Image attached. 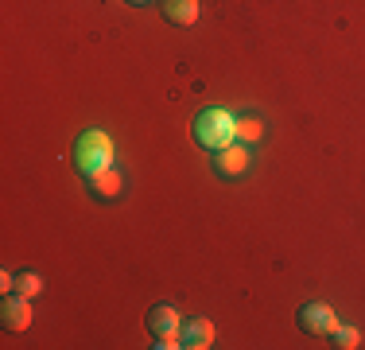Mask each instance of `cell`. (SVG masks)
Wrapping results in <instances>:
<instances>
[{
	"label": "cell",
	"instance_id": "6da1fadb",
	"mask_svg": "<svg viewBox=\"0 0 365 350\" xmlns=\"http://www.w3.org/2000/svg\"><path fill=\"white\" fill-rule=\"evenodd\" d=\"M195 140H198V148H206V152H222V148H230L233 140H237V117H233L230 109H206V113H198Z\"/></svg>",
	"mask_w": 365,
	"mask_h": 350
},
{
	"label": "cell",
	"instance_id": "4fadbf2b",
	"mask_svg": "<svg viewBox=\"0 0 365 350\" xmlns=\"http://www.w3.org/2000/svg\"><path fill=\"white\" fill-rule=\"evenodd\" d=\"M0 288H4V292H8V288H16V276L12 273H0Z\"/></svg>",
	"mask_w": 365,
	"mask_h": 350
},
{
	"label": "cell",
	"instance_id": "277c9868",
	"mask_svg": "<svg viewBox=\"0 0 365 350\" xmlns=\"http://www.w3.org/2000/svg\"><path fill=\"white\" fill-rule=\"evenodd\" d=\"M299 327L311 331V335H334L342 323H338L334 308H327V304H303L299 308Z\"/></svg>",
	"mask_w": 365,
	"mask_h": 350
},
{
	"label": "cell",
	"instance_id": "9c48e42d",
	"mask_svg": "<svg viewBox=\"0 0 365 350\" xmlns=\"http://www.w3.org/2000/svg\"><path fill=\"white\" fill-rule=\"evenodd\" d=\"M90 183H93V191H98L101 199H117V195H120V183H125V179H120V171L106 168V171H98V175H93Z\"/></svg>",
	"mask_w": 365,
	"mask_h": 350
},
{
	"label": "cell",
	"instance_id": "8fae6325",
	"mask_svg": "<svg viewBox=\"0 0 365 350\" xmlns=\"http://www.w3.org/2000/svg\"><path fill=\"white\" fill-rule=\"evenodd\" d=\"M260 121L257 117H245V121H237V136H245V140H260Z\"/></svg>",
	"mask_w": 365,
	"mask_h": 350
},
{
	"label": "cell",
	"instance_id": "3957f363",
	"mask_svg": "<svg viewBox=\"0 0 365 350\" xmlns=\"http://www.w3.org/2000/svg\"><path fill=\"white\" fill-rule=\"evenodd\" d=\"M148 331L155 335V346H160V350L179 346V331H182L179 311H175V308H168V304L152 308V311H148Z\"/></svg>",
	"mask_w": 365,
	"mask_h": 350
},
{
	"label": "cell",
	"instance_id": "7c38bea8",
	"mask_svg": "<svg viewBox=\"0 0 365 350\" xmlns=\"http://www.w3.org/2000/svg\"><path fill=\"white\" fill-rule=\"evenodd\" d=\"M334 343L342 350H354V346H358V331H354V327H338L334 331Z\"/></svg>",
	"mask_w": 365,
	"mask_h": 350
},
{
	"label": "cell",
	"instance_id": "7a4b0ae2",
	"mask_svg": "<svg viewBox=\"0 0 365 350\" xmlns=\"http://www.w3.org/2000/svg\"><path fill=\"white\" fill-rule=\"evenodd\" d=\"M113 140L101 133V129H90V133H82L78 136V144H74V160H78V171L86 175V179H93L98 171H106L113 168Z\"/></svg>",
	"mask_w": 365,
	"mask_h": 350
},
{
	"label": "cell",
	"instance_id": "ba28073f",
	"mask_svg": "<svg viewBox=\"0 0 365 350\" xmlns=\"http://www.w3.org/2000/svg\"><path fill=\"white\" fill-rule=\"evenodd\" d=\"M214 164H218L222 175H241L249 168V152H245V148H237V144H230V148H222V152L214 156Z\"/></svg>",
	"mask_w": 365,
	"mask_h": 350
},
{
	"label": "cell",
	"instance_id": "8992f818",
	"mask_svg": "<svg viewBox=\"0 0 365 350\" xmlns=\"http://www.w3.org/2000/svg\"><path fill=\"white\" fill-rule=\"evenodd\" d=\"M0 319H4V327L8 331H28V323H31V308H28V296H8L4 300V308H0Z\"/></svg>",
	"mask_w": 365,
	"mask_h": 350
},
{
	"label": "cell",
	"instance_id": "52a82bcc",
	"mask_svg": "<svg viewBox=\"0 0 365 350\" xmlns=\"http://www.w3.org/2000/svg\"><path fill=\"white\" fill-rule=\"evenodd\" d=\"M163 16L179 28H190L198 20V0H163Z\"/></svg>",
	"mask_w": 365,
	"mask_h": 350
},
{
	"label": "cell",
	"instance_id": "30bf717a",
	"mask_svg": "<svg viewBox=\"0 0 365 350\" xmlns=\"http://www.w3.org/2000/svg\"><path fill=\"white\" fill-rule=\"evenodd\" d=\"M39 288H43V280H39L36 273H20V276H16V292H20V296H28V300L39 292Z\"/></svg>",
	"mask_w": 365,
	"mask_h": 350
},
{
	"label": "cell",
	"instance_id": "5bb4252c",
	"mask_svg": "<svg viewBox=\"0 0 365 350\" xmlns=\"http://www.w3.org/2000/svg\"><path fill=\"white\" fill-rule=\"evenodd\" d=\"M128 4H148V0H128Z\"/></svg>",
	"mask_w": 365,
	"mask_h": 350
},
{
	"label": "cell",
	"instance_id": "5b68a950",
	"mask_svg": "<svg viewBox=\"0 0 365 350\" xmlns=\"http://www.w3.org/2000/svg\"><path fill=\"white\" fill-rule=\"evenodd\" d=\"M214 343V323L210 319H187L179 331V346L182 350H206Z\"/></svg>",
	"mask_w": 365,
	"mask_h": 350
}]
</instances>
